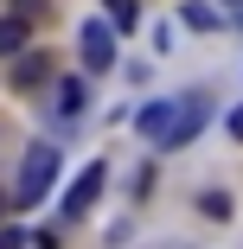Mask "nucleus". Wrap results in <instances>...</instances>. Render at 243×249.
I'll return each mask as SVG.
<instances>
[{
    "mask_svg": "<svg viewBox=\"0 0 243 249\" xmlns=\"http://www.w3.org/2000/svg\"><path fill=\"white\" fill-rule=\"evenodd\" d=\"M205 115H211L205 96H167V103H148V109H141L134 128H141L148 147H167V154H173V147H186L192 134L205 128Z\"/></svg>",
    "mask_w": 243,
    "mask_h": 249,
    "instance_id": "nucleus-1",
    "label": "nucleus"
},
{
    "mask_svg": "<svg viewBox=\"0 0 243 249\" xmlns=\"http://www.w3.org/2000/svg\"><path fill=\"white\" fill-rule=\"evenodd\" d=\"M52 179H58V154L45 141H32L26 160H19V179L7 192V205H45V198H52Z\"/></svg>",
    "mask_w": 243,
    "mask_h": 249,
    "instance_id": "nucleus-2",
    "label": "nucleus"
},
{
    "mask_svg": "<svg viewBox=\"0 0 243 249\" xmlns=\"http://www.w3.org/2000/svg\"><path fill=\"white\" fill-rule=\"evenodd\" d=\"M103 185H109V166H103V160H90V166L77 173V185L64 192V224H77V217L96 205V198H103Z\"/></svg>",
    "mask_w": 243,
    "mask_h": 249,
    "instance_id": "nucleus-3",
    "label": "nucleus"
},
{
    "mask_svg": "<svg viewBox=\"0 0 243 249\" xmlns=\"http://www.w3.org/2000/svg\"><path fill=\"white\" fill-rule=\"evenodd\" d=\"M115 38H122V32H109V19H90L83 38H77V45H83V71H109V64H115Z\"/></svg>",
    "mask_w": 243,
    "mask_h": 249,
    "instance_id": "nucleus-4",
    "label": "nucleus"
},
{
    "mask_svg": "<svg viewBox=\"0 0 243 249\" xmlns=\"http://www.w3.org/2000/svg\"><path fill=\"white\" fill-rule=\"evenodd\" d=\"M45 71H52V58H45V52H19V58H13V89H38Z\"/></svg>",
    "mask_w": 243,
    "mask_h": 249,
    "instance_id": "nucleus-5",
    "label": "nucleus"
},
{
    "mask_svg": "<svg viewBox=\"0 0 243 249\" xmlns=\"http://www.w3.org/2000/svg\"><path fill=\"white\" fill-rule=\"evenodd\" d=\"M26 38H32V26H26L19 13H7V19H0V58H19Z\"/></svg>",
    "mask_w": 243,
    "mask_h": 249,
    "instance_id": "nucleus-6",
    "label": "nucleus"
},
{
    "mask_svg": "<svg viewBox=\"0 0 243 249\" xmlns=\"http://www.w3.org/2000/svg\"><path fill=\"white\" fill-rule=\"evenodd\" d=\"M179 19H186L192 32H211V26H218V7H211V0H186V13H179Z\"/></svg>",
    "mask_w": 243,
    "mask_h": 249,
    "instance_id": "nucleus-7",
    "label": "nucleus"
},
{
    "mask_svg": "<svg viewBox=\"0 0 243 249\" xmlns=\"http://www.w3.org/2000/svg\"><path fill=\"white\" fill-rule=\"evenodd\" d=\"M103 13H109V26H122V32H128L141 7H134V0H103Z\"/></svg>",
    "mask_w": 243,
    "mask_h": 249,
    "instance_id": "nucleus-8",
    "label": "nucleus"
},
{
    "mask_svg": "<svg viewBox=\"0 0 243 249\" xmlns=\"http://www.w3.org/2000/svg\"><path fill=\"white\" fill-rule=\"evenodd\" d=\"M77 109H83V83L64 77V89H58V115H77Z\"/></svg>",
    "mask_w": 243,
    "mask_h": 249,
    "instance_id": "nucleus-9",
    "label": "nucleus"
},
{
    "mask_svg": "<svg viewBox=\"0 0 243 249\" xmlns=\"http://www.w3.org/2000/svg\"><path fill=\"white\" fill-rule=\"evenodd\" d=\"M0 249H26V230H13V224H0Z\"/></svg>",
    "mask_w": 243,
    "mask_h": 249,
    "instance_id": "nucleus-10",
    "label": "nucleus"
},
{
    "mask_svg": "<svg viewBox=\"0 0 243 249\" xmlns=\"http://www.w3.org/2000/svg\"><path fill=\"white\" fill-rule=\"evenodd\" d=\"M224 128H230V134H237V141H243V103H237V109H230V122H224Z\"/></svg>",
    "mask_w": 243,
    "mask_h": 249,
    "instance_id": "nucleus-11",
    "label": "nucleus"
},
{
    "mask_svg": "<svg viewBox=\"0 0 243 249\" xmlns=\"http://www.w3.org/2000/svg\"><path fill=\"white\" fill-rule=\"evenodd\" d=\"M218 7H224V13H230V19L243 26V0H218Z\"/></svg>",
    "mask_w": 243,
    "mask_h": 249,
    "instance_id": "nucleus-12",
    "label": "nucleus"
},
{
    "mask_svg": "<svg viewBox=\"0 0 243 249\" xmlns=\"http://www.w3.org/2000/svg\"><path fill=\"white\" fill-rule=\"evenodd\" d=\"M0 217H7V192H0Z\"/></svg>",
    "mask_w": 243,
    "mask_h": 249,
    "instance_id": "nucleus-13",
    "label": "nucleus"
}]
</instances>
